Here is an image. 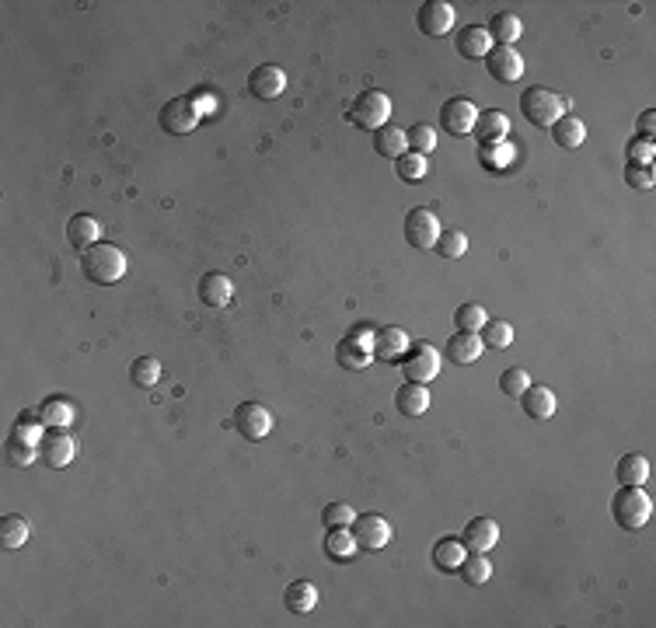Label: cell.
I'll return each mask as SVG.
<instances>
[{"mask_svg":"<svg viewBox=\"0 0 656 628\" xmlns=\"http://www.w3.org/2000/svg\"><path fill=\"white\" fill-rule=\"evenodd\" d=\"M521 405H524V412L534 419V422H545V419L555 416V391L552 387H545V384H531L524 395H521Z\"/></svg>","mask_w":656,"mask_h":628,"instance_id":"obj_19","label":"cell"},{"mask_svg":"<svg viewBox=\"0 0 656 628\" xmlns=\"http://www.w3.org/2000/svg\"><path fill=\"white\" fill-rule=\"evenodd\" d=\"M39 454L49 461V468H67L70 461L78 458V440L67 433V429H45L39 444Z\"/></svg>","mask_w":656,"mask_h":628,"instance_id":"obj_14","label":"cell"},{"mask_svg":"<svg viewBox=\"0 0 656 628\" xmlns=\"http://www.w3.org/2000/svg\"><path fill=\"white\" fill-rule=\"evenodd\" d=\"M528 387H531V377H528L524 367H506V371L499 374V391H503L506 398H521Z\"/></svg>","mask_w":656,"mask_h":628,"instance_id":"obj_39","label":"cell"},{"mask_svg":"<svg viewBox=\"0 0 656 628\" xmlns=\"http://www.w3.org/2000/svg\"><path fill=\"white\" fill-rule=\"evenodd\" d=\"M566 109H570V102L562 94H555L552 87H545V84H534L521 94V112L537 129H552L566 116Z\"/></svg>","mask_w":656,"mask_h":628,"instance_id":"obj_2","label":"cell"},{"mask_svg":"<svg viewBox=\"0 0 656 628\" xmlns=\"http://www.w3.org/2000/svg\"><path fill=\"white\" fill-rule=\"evenodd\" d=\"M231 297H234V283L224 273H206L200 280V300L206 307H227Z\"/></svg>","mask_w":656,"mask_h":628,"instance_id":"obj_23","label":"cell"},{"mask_svg":"<svg viewBox=\"0 0 656 628\" xmlns=\"http://www.w3.org/2000/svg\"><path fill=\"white\" fill-rule=\"evenodd\" d=\"M283 600H287L290 615H308L318 604V586L311 583V580H293L287 586V593H283Z\"/></svg>","mask_w":656,"mask_h":628,"instance_id":"obj_27","label":"cell"},{"mask_svg":"<svg viewBox=\"0 0 656 628\" xmlns=\"http://www.w3.org/2000/svg\"><path fill=\"white\" fill-rule=\"evenodd\" d=\"M25 542H29V520L21 513H7L0 520V544L7 551H14V548H21Z\"/></svg>","mask_w":656,"mask_h":628,"instance_id":"obj_33","label":"cell"},{"mask_svg":"<svg viewBox=\"0 0 656 628\" xmlns=\"http://www.w3.org/2000/svg\"><path fill=\"white\" fill-rule=\"evenodd\" d=\"M36 412H39L45 429H70V426H74V416H78L74 405L63 402V398H45Z\"/></svg>","mask_w":656,"mask_h":628,"instance_id":"obj_26","label":"cell"},{"mask_svg":"<svg viewBox=\"0 0 656 628\" xmlns=\"http://www.w3.org/2000/svg\"><path fill=\"white\" fill-rule=\"evenodd\" d=\"M454 45H457V53H461L464 60H486L496 42H492L489 29H482V25H468V29H461V32H457Z\"/></svg>","mask_w":656,"mask_h":628,"instance_id":"obj_17","label":"cell"},{"mask_svg":"<svg viewBox=\"0 0 656 628\" xmlns=\"http://www.w3.org/2000/svg\"><path fill=\"white\" fill-rule=\"evenodd\" d=\"M513 161V147L510 143H482L479 147V165L486 167V171H503V167Z\"/></svg>","mask_w":656,"mask_h":628,"instance_id":"obj_36","label":"cell"},{"mask_svg":"<svg viewBox=\"0 0 656 628\" xmlns=\"http://www.w3.org/2000/svg\"><path fill=\"white\" fill-rule=\"evenodd\" d=\"M628 165H653V140H632L628 143Z\"/></svg>","mask_w":656,"mask_h":628,"instance_id":"obj_46","label":"cell"},{"mask_svg":"<svg viewBox=\"0 0 656 628\" xmlns=\"http://www.w3.org/2000/svg\"><path fill=\"white\" fill-rule=\"evenodd\" d=\"M129 377H133V384H140V387H154V384L161 380V363H158L154 356H140V360H133Z\"/></svg>","mask_w":656,"mask_h":628,"instance_id":"obj_40","label":"cell"},{"mask_svg":"<svg viewBox=\"0 0 656 628\" xmlns=\"http://www.w3.org/2000/svg\"><path fill=\"white\" fill-rule=\"evenodd\" d=\"M457 573L468 586H486L492 580V562L486 559V551H472V555H464Z\"/></svg>","mask_w":656,"mask_h":628,"instance_id":"obj_31","label":"cell"},{"mask_svg":"<svg viewBox=\"0 0 656 628\" xmlns=\"http://www.w3.org/2000/svg\"><path fill=\"white\" fill-rule=\"evenodd\" d=\"M234 426L245 440H266L273 433V412L258 402H242L234 409Z\"/></svg>","mask_w":656,"mask_h":628,"instance_id":"obj_9","label":"cell"},{"mask_svg":"<svg viewBox=\"0 0 656 628\" xmlns=\"http://www.w3.org/2000/svg\"><path fill=\"white\" fill-rule=\"evenodd\" d=\"M482 338L479 332H457L447 338V346H444V353H447V360L457 363V367H468V363H475L479 356H482Z\"/></svg>","mask_w":656,"mask_h":628,"instance_id":"obj_18","label":"cell"},{"mask_svg":"<svg viewBox=\"0 0 656 628\" xmlns=\"http://www.w3.org/2000/svg\"><path fill=\"white\" fill-rule=\"evenodd\" d=\"M406 349H409V335L402 332V329H395V325L377 329L373 338H370V353H373L377 360H384V363L402 360V356H406Z\"/></svg>","mask_w":656,"mask_h":628,"instance_id":"obj_15","label":"cell"},{"mask_svg":"<svg viewBox=\"0 0 656 628\" xmlns=\"http://www.w3.org/2000/svg\"><path fill=\"white\" fill-rule=\"evenodd\" d=\"M475 119H479V109L472 105V98H447L440 105V126L451 133V136H468L475 129Z\"/></svg>","mask_w":656,"mask_h":628,"instance_id":"obj_12","label":"cell"},{"mask_svg":"<svg viewBox=\"0 0 656 628\" xmlns=\"http://www.w3.org/2000/svg\"><path fill=\"white\" fill-rule=\"evenodd\" d=\"M402 374H406V380H419V384L433 380V377L440 374V353H437V346L433 342H409V349L402 356Z\"/></svg>","mask_w":656,"mask_h":628,"instance_id":"obj_6","label":"cell"},{"mask_svg":"<svg viewBox=\"0 0 656 628\" xmlns=\"http://www.w3.org/2000/svg\"><path fill=\"white\" fill-rule=\"evenodd\" d=\"M496 542H499V524L489 520V517L468 520V527H464V534H461V544H464L468 551H489V548H496Z\"/></svg>","mask_w":656,"mask_h":628,"instance_id":"obj_16","label":"cell"},{"mask_svg":"<svg viewBox=\"0 0 656 628\" xmlns=\"http://www.w3.org/2000/svg\"><path fill=\"white\" fill-rule=\"evenodd\" d=\"M406 241L419 251L437 249V241H440V220H437L433 209H422V207L409 209V216H406Z\"/></svg>","mask_w":656,"mask_h":628,"instance_id":"obj_7","label":"cell"},{"mask_svg":"<svg viewBox=\"0 0 656 628\" xmlns=\"http://www.w3.org/2000/svg\"><path fill=\"white\" fill-rule=\"evenodd\" d=\"M653 129H656V112L653 109H646V112L639 116V133H643V140H653Z\"/></svg>","mask_w":656,"mask_h":628,"instance_id":"obj_47","label":"cell"},{"mask_svg":"<svg viewBox=\"0 0 656 628\" xmlns=\"http://www.w3.org/2000/svg\"><path fill=\"white\" fill-rule=\"evenodd\" d=\"M464 555H468V548L461 544V538H440V542L433 544V566L440 573H457L461 562H464Z\"/></svg>","mask_w":656,"mask_h":628,"instance_id":"obj_29","label":"cell"},{"mask_svg":"<svg viewBox=\"0 0 656 628\" xmlns=\"http://www.w3.org/2000/svg\"><path fill=\"white\" fill-rule=\"evenodd\" d=\"M67 241H70L78 251H87L91 245H98V241H102V224H98L91 213H78V216H70V224H67Z\"/></svg>","mask_w":656,"mask_h":628,"instance_id":"obj_20","label":"cell"},{"mask_svg":"<svg viewBox=\"0 0 656 628\" xmlns=\"http://www.w3.org/2000/svg\"><path fill=\"white\" fill-rule=\"evenodd\" d=\"M479 338H482V346H489V349H510L513 346V325L510 322H486L482 329H479Z\"/></svg>","mask_w":656,"mask_h":628,"instance_id":"obj_35","label":"cell"},{"mask_svg":"<svg viewBox=\"0 0 656 628\" xmlns=\"http://www.w3.org/2000/svg\"><path fill=\"white\" fill-rule=\"evenodd\" d=\"M395 405H398V412L402 416H422L426 409H430V391H426V384H419V380H406L398 391H395Z\"/></svg>","mask_w":656,"mask_h":628,"instance_id":"obj_22","label":"cell"},{"mask_svg":"<svg viewBox=\"0 0 656 628\" xmlns=\"http://www.w3.org/2000/svg\"><path fill=\"white\" fill-rule=\"evenodd\" d=\"M81 273L94 287H112L126 276V251L109 245V241H98L87 251H81Z\"/></svg>","mask_w":656,"mask_h":628,"instance_id":"obj_1","label":"cell"},{"mask_svg":"<svg viewBox=\"0 0 656 628\" xmlns=\"http://www.w3.org/2000/svg\"><path fill=\"white\" fill-rule=\"evenodd\" d=\"M391 119V98L384 94V91H360L357 94V102L349 105V123L357 126V129H381V126H388Z\"/></svg>","mask_w":656,"mask_h":628,"instance_id":"obj_4","label":"cell"},{"mask_svg":"<svg viewBox=\"0 0 656 628\" xmlns=\"http://www.w3.org/2000/svg\"><path fill=\"white\" fill-rule=\"evenodd\" d=\"M552 140L559 147H566V151H576L586 140V126H583V119H576V116H562L559 123L552 126Z\"/></svg>","mask_w":656,"mask_h":628,"instance_id":"obj_32","label":"cell"},{"mask_svg":"<svg viewBox=\"0 0 656 628\" xmlns=\"http://www.w3.org/2000/svg\"><path fill=\"white\" fill-rule=\"evenodd\" d=\"M615 478L621 485H643L650 478V461L643 454H621L615 468Z\"/></svg>","mask_w":656,"mask_h":628,"instance_id":"obj_30","label":"cell"},{"mask_svg":"<svg viewBox=\"0 0 656 628\" xmlns=\"http://www.w3.org/2000/svg\"><path fill=\"white\" fill-rule=\"evenodd\" d=\"M357 520V510L353 506H346V502H328L325 510H322V524H325V531L332 527H349Z\"/></svg>","mask_w":656,"mask_h":628,"instance_id":"obj_42","label":"cell"},{"mask_svg":"<svg viewBox=\"0 0 656 628\" xmlns=\"http://www.w3.org/2000/svg\"><path fill=\"white\" fill-rule=\"evenodd\" d=\"M486 322H489V318H486V307H482V304H461V307L454 311L457 332H479Z\"/></svg>","mask_w":656,"mask_h":628,"instance_id":"obj_38","label":"cell"},{"mask_svg":"<svg viewBox=\"0 0 656 628\" xmlns=\"http://www.w3.org/2000/svg\"><path fill=\"white\" fill-rule=\"evenodd\" d=\"M437 251H440L444 258H464V251H468V238H464V231H440Z\"/></svg>","mask_w":656,"mask_h":628,"instance_id":"obj_43","label":"cell"},{"mask_svg":"<svg viewBox=\"0 0 656 628\" xmlns=\"http://www.w3.org/2000/svg\"><path fill=\"white\" fill-rule=\"evenodd\" d=\"M415 25L422 36L430 39H444L454 29V7L444 4V0H426L419 11H415Z\"/></svg>","mask_w":656,"mask_h":628,"instance_id":"obj_10","label":"cell"},{"mask_svg":"<svg viewBox=\"0 0 656 628\" xmlns=\"http://www.w3.org/2000/svg\"><path fill=\"white\" fill-rule=\"evenodd\" d=\"M489 36L496 45H513V42L524 36V21L513 11H499V14H492Z\"/></svg>","mask_w":656,"mask_h":628,"instance_id":"obj_28","label":"cell"},{"mask_svg":"<svg viewBox=\"0 0 656 628\" xmlns=\"http://www.w3.org/2000/svg\"><path fill=\"white\" fill-rule=\"evenodd\" d=\"M370 360H373L370 346L357 342L353 335H346V338H342V342L335 346V363H339L342 371H367Z\"/></svg>","mask_w":656,"mask_h":628,"instance_id":"obj_25","label":"cell"},{"mask_svg":"<svg viewBox=\"0 0 656 628\" xmlns=\"http://www.w3.org/2000/svg\"><path fill=\"white\" fill-rule=\"evenodd\" d=\"M395 171H398V178H402V182L415 185V182H422V178L430 175V165H426V158H422V154H412V151H406V154L395 161Z\"/></svg>","mask_w":656,"mask_h":628,"instance_id":"obj_37","label":"cell"},{"mask_svg":"<svg viewBox=\"0 0 656 628\" xmlns=\"http://www.w3.org/2000/svg\"><path fill=\"white\" fill-rule=\"evenodd\" d=\"M36 454H39V447H32V444H21V440H7V461L11 464H18V468H25V464H32L36 461Z\"/></svg>","mask_w":656,"mask_h":628,"instance_id":"obj_44","label":"cell"},{"mask_svg":"<svg viewBox=\"0 0 656 628\" xmlns=\"http://www.w3.org/2000/svg\"><path fill=\"white\" fill-rule=\"evenodd\" d=\"M325 551H328V559H335V562L353 559V555H357V538H353V531H349V527H332L325 538Z\"/></svg>","mask_w":656,"mask_h":628,"instance_id":"obj_34","label":"cell"},{"mask_svg":"<svg viewBox=\"0 0 656 628\" xmlns=\"http://www.w3.org/2000/svg\"><path fill=\"white\" fill-rule=\"evenodd\" d=\"M409 147H412V154H430V151H437V129L430 123H415L409 129Z\"/></svg>","mask_w":656,"mask_h":628,"instance_id":"obj_41","label":"cell"},{"mask_svg":"<svg viewBox=\"0 0 656 628\" xmlns=\"http://www.w3.org/2000/svg\"><path fill=\"white\" fill-rule=\"evenodd\" d=\"M625 182L632 189H653V165H628L625 167Z\"/></svg>","mask_w":656,"mask_h":628,"instance_id":"obj_45","label":"cell"},{"mask_svg":"<svg viewBox=\"0 0 656 628\" xmlns=\"http://www.w3.org/2000/svg\"><path fill=\"white\" fill-rule=\"evenodd\" d=\"M475 140L479 143H503L506 140V133H510V119L499 112V109H489V112H479V119H475Z\"/></svg>","mask_w":656,"mask_h":628,"instance_id":"obj_24","label":"cell"},{"mask_svg":"<svg viewBox=\"0 0 656 628\" xmlns=\"http://www.w3.org/2000/svg\"><path fill=\"white\" fill-rule=\"evenodd\" d=\"M373 151H377L381 158H391V161H398V158L409 151V133H406L402 126H395V123L381 126V129L373 133Z\"/></svg>","mask_w":656,"mask_h":628,"instance_id":"obj_21","label":"cell"},{"mask_svg":"<svg viewBox=\"0 0 656 628\" xmlns=\"http://www.w3.org/2000/svg\"><path fill=\"white\" fill-rule=\"evenodd\" d=\"M200 119H203V109H200V102H196V98L182 94V98L164 102V109H161V129L164 133H171V136H185V133H193V129L200 126Z\"/></svg>","mask_w":656,"mask_h":628,"instance_id":"obj_5","label":"cell"},{"mask_svg":"<svg viewBox=\"0 0 656 628\" xmlns=\"http://www.w3.org/2000/svg\"><path fill=\"white\" fill-rule=\"evenodd\" d=\"M248 91L258 102H273V98H280L287 91V74L280 67H273V63H262V67H255L248 74Z\"/></svg>","mask_w":656,"mask_h":628,"instance_id":"obj_13","label":"cell"},{"mask_svg":"<svg viewBox=\"0 0 656 628\" xmlns=\"http://www.w3.org/2000/svg\"><path fill=\"white\" fill-rule=\"evenodd\" d=\"M349 531L357 538V548H364V551H381L391 544V524L381 513H360L349 524Z\"/></svg>","mask_w":656,"mask_h":628,"instance_id":"obj_8","label":"cell"},{"mask_svg":"<svg viewBox=\"0 0 656 628\" xmlns=\"http://www.w3.org/2000/svg\"><path fill=\"white\" fill-rule=\"evenodd\" d=\"M486 70L492 74V81L517 84L524 74V56L513 45H492L489 56H486Z\"/></svg>","mask_w":656,"mask_h":628,"instance_id":"obj_11","label":"cell"},{"mask_svg":"<svg viewBox=\"0 0 656 628\" xmlns=\"http://www.w3.org/2000/svg\"><path fill=\"white\" fill-rule=\"evenodd\" d=\"M650 513H653V500L646 496L643 485H621L615 493V500H611V517H615V524L621 531L646 527Z\"/></svg>","mask_w":656,"mask_h":628,"instance_id":"obj_3","label":"cell"}]
</instances>
